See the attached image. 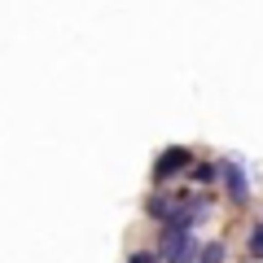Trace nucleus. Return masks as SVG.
Wrapping results in <instances>:
<instances>
[{"mask_svg":"<svg viewBox=\"0 0 263 263\" xmlns=\"http://www.w3.org/2000/svg\"><path fill=\"white\" fill-rule=\"evenodd\" d=\"M224 184H228V197H233V202H246V197H250V180H246V167L241 162H224Z\"/></svg>","mask_w":263,"mask_h":263,"instance_id":"nucleus-2","label":"nucleus"},{"mask_svg":"<svg viewBox=\"0 0 263 263\" xmlns=\"http://www.w3.org/2000/svg\"><path fill=\"white\" fill-rule=\"evenodd\" d=\"M193 263H224V241H211V246H202Z\"/></svg>","mask_w":263,"mask_h":263,"instance_id":"nucleus-4","label":"nucleus"},{"mask_svg":"<svg viewBox=\"0 0 263 263\" xmlns=\"http://www.w3.org/2000/svg\"><path fill=\"white\" fill-rule=\"evenodd\" d=\"M193 180H197V184H211V180H215V167H211V162H202V167H193Z\"/></svg>","mask_w":263,"mask_h":263,"instance_id":"nucleus-6","label":"nucleus"},{"mask_svg":"<svg viewBox=\"0 0 263 263\" xmlns=\"http://www.w3.org/2000/svg\"><path fill=\"white\" fill-rule=\"evenodd\" d=\"M189 162H193V154H189L184 145H171V149H162V158L154 162V184H167V180L180 176Z\"/></svg>","mask_w":263,"mask_h":263,"instance_id":"nucleus-1","label":"nucleus"},{"mask_svg":"<svg viewBox=\"0 0 263 263\" xmlns=\"http://www.w3.org/2000/svg\"><path fill=\"white\" fill-rule=\"evenodd\" d=\"M246 250H250V259H263V224L250 228V241H246Z\"/></svg>","mask_w":263,"mask_h":263,"instance_id":"nucleus-5","label":"nucleus"},{"mask_svg":"<svg viewBox=\"0 0 263 263\" xmlns=\"http://www.w3.org/2000/svg\"><path fill=\"white\" fill-rule=\"evenodd\" d=\"M127 263H158V254H154V250H136Z\"/></svg>","mask_w":263,"mask_h":263,"instance_id":"nucleus-7","label":"nucleus"},{"mask_svg":"<svg viewBox=\"0 0 263 263\" xmlns=\"http://www.w3.org/2000/svg\"><path fill=\"white\" fill-rule=\"evenodd\" d=\"M180 206H184V189H180V193H158V197H149V202H145V211H149L154 219H162V224H167Z\"/></svg>","mask_w":263,"mask_h":263,"instance_id":"nucleus-3","label":"nucleus"}]
</instances>
